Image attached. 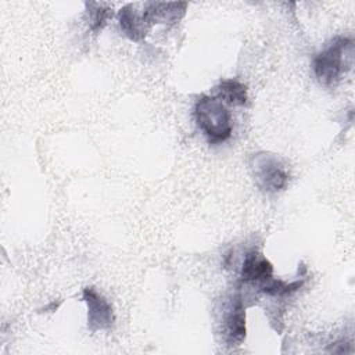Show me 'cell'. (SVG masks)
<instances>
[{
  "instance_id": "6da1fadb",
  "label": "cell",
  "mask_w": 355,
  "mask_h": 355,
  "mask_svg": "<svg viewBox=\"0 0 355 355\" xmlns=\"http://www.w3.org/2000/svg\"><path fill=\"white\" fill-rule=\"evenodd\" d=\"M354 64V40L338 36L315 55L312 61L313 72L318 82L326 87L336 86L341 76L345 75Z\"/></svg>"
},
{
  "instance_id": "7a4b0ae2",
  "label": "cell",
  "mask_w": 355,
  "mask_h": 355,
  "mask_svg": "<svg viewBox=\"0 0 355 355\" xmlns=\"http://www.w3.org/2000/svg\"><path fill=\"white\" fill-rule=\"evenodd\" d=\"M194 118L200 130L212 144L222 143L232 136L230 114L216 96L201 94L194 104Z\"/></svg>"
},
{
  "instance_id": "3957f363",
  "label": "cell",
  "mask_w": 355,
  "mask_h": 355,
  "mask_svg": "<svg viewBox=\"0 0 355 355\" xmlns=\"http://www.w3.org/2000/svg\"><path fill=\"white\" fill-rule=\"evenodd\" d=\"M251 171L257 186L268 193L283 190L290 179L284 164L276 155L265 151L252 155Z\"/></svg>"
},
{
  "instance_id": "277c9868",
  "label": "cell",
  "mask_w": 355,
  "mask_h": 355,
  "mask_svg": "<svg viewBox=\"0 0 355 355\" xmlns=\"http://www.w3.org/2000/svg\"><path fill=\"white\" fill-rule=\"evenodd\" d=\"M82 298L87 305V327L90 331L104 330L112 326V306L94 287H86Z\"/></svg>"
},
{
  "instance_id": "5b68a950",
  "label": "cell",
  "mask_w": 355,
  "mask_h": 355,
  "mask_svg": "<svg viewBox=\"0 0 355 355\" xmlns=\"http://www.w3.org/2000/svg\"><path fill=\"white\" fill-rule=\"evenodd\" d=\"M223 331L229 345H239L245 337V309L239 295L229 301L223 312Z\"/></svg>"
},
{
  "instance_id": "8992f818",
  "label": "cell",
  "mask_w": 355,
  "mask_h": 355,
  "mask_svg": "<svg viewBox=\"0 0 355 355\" xmlns=\"http://www.w3.org/2000/svg\"><path fill=\"white\" fill-rule=\"evenodd\" d=\"M187 3H159L150 1L144 4L143 15L147 24H176L186 12Z\"/></svg>"
},
{
  "instance_id": "52a82bcc",
  "label": "cell",
  "mask_w": 355,
  "mask_h": 355,
  "mask_svg": "<svg viewBox=\"0 0 355 355\" xmlns=\"http://www.w3.org/2000/svg\"><path fill=\"white\" fill-rule=\"evenodd\" d=\"M118 19L123 35L133 42H141L151 28L147 24L143 11L139 12L133 4L123 6L119 10Z\"/></svg>"
},
{
  "instance_id": "ba28073f",
  "label": "cell",
  "mask_w": 355,
  "mask_h": 355,
  "mask_svg": "<svg viewBox=\"0 0 355 355\" xmlns=\"http://www.w3.org/2000/svg\"><path fill=\"white\" fill-rule=\"evenodd\" d=\"M273 273L272 263L259 252L251 251L245 255L240 277L243 283H261L270 277Z\"/></svg>"
},
{
  "instance_id": "9c48e42d",
  "label": "cell",
  "mask_w": 355,
  "mask_h": 355,
  "mask_svg": "<svg viewBox=\"0 0 355 355\" xmlns=\"http://www.w3.org/2000/svg\"><path fill=\"white\" fill-rule=\"evenodd\" d=\"M216 97L232 105L247 104V87L237 79H223L215 87Z\"/></svg>"
},
{
  "instance_id": "30bf717a",
  "label": "cell",
  "mask_w": 355,
  "mask_h": 355,
  "mask_svg": "<svg viewBox=\"0 0 355 355\" xmlns=\"http://www.w3.org/2000/svg\"><path fill=\"white\" fill-rule=\"evenodd\" d=\"M304 284V280H295V282H284L280 279H276L273 276L268 277L266 280L258 283V288L259 291L268 294V295H273V297H286L293 294L294 291L300 290Z\"/></svg>"
},
{
  "instance_id": "8fae6325",
  "label": "cell",
  "mask_w": 355,
  "mask_h": 355,
  "mask_svg": "<svg viewBox=\"0 0 355 355\" xmlns=\"http://www.w3.org/2000/svg\"><path fill=\"white\" fill-rule=\"evenodd\" d=\"M86 8L92 31H101L107 24V19L111 17V10L103 3H86Z\"/></svg>"
}]
</instances>
